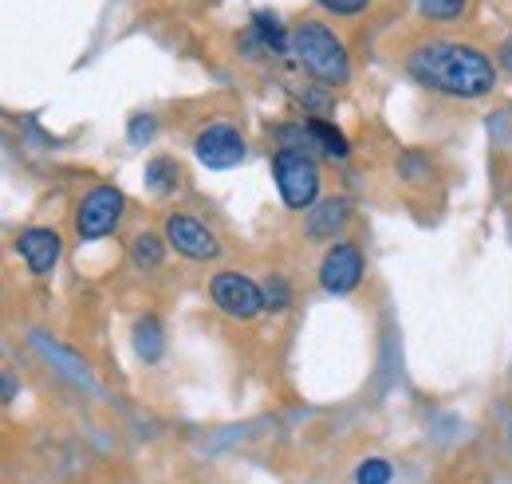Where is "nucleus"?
Listing matches in <instances>:
<instances>
[{"instance_id": "nucleus-1", "label": "nucleus", "mask_w": 512, "mask_h": 484, "mask_svg": "<svg viewBox=\"0 0 512 484\" xmlns=\"http://www.w3.org/2000/svg\"><path fill=\"white\" fill-rule=\"evenodd\" d=\"M406 71L449 99H481L493 91L497 83V67L485 52L461 44V40H430V44H418L406 60Z\"/></svg>"}, {"instance_id": "nucleus-2", "label": "nucleus", "mask_w": 512, "mask_h": 484, "mask_svg": "<svg viewBox=\"0 0 512 484\" xmlns=\"http://www.w3.org/2000/svg\"><path fill=\"white\" fill-rule=\"evenodd\" d=\"M292 52L320 87H347L351 83V56H347L343 40L320 20H304L292 28Z\"/></svg>"}, {"instance_id": "nucleus-3", "label": "nucleus", "mask_w": 512, "mask_h": 484, "mask_svg": "<svg viewBox=\"0 0 512 484\" xmlns=\"http://www.w3.org/2000/svg\"><path fill=\"white\" fill-rule=\"evenodd\" d=\"M272 182L280 189V201L296 213L304 209H316L320 201V166L312 154L296 150V146H284L272 154Z\"/></svg>"}, {"instance_id": "nucleus-4", "label": "nucleus", "mask_w": 512, "mask_h": 484, "mask_svg": "<svg viewBox=\"0 0 512 484\" xmlns=\"http://www.w3.org/2000/svg\"><path fill=\"white\" fill-rule=\"evenodd\" d=\"M123 213H127V193L119 185H95L91 193H83L75 209V237L83 244L103 241L119 229Z\"/></svg>"}, {"instance_id": "nucleus-5", "label": "nucleus", "mask_w": 512, "mask_h": 484, "mask_svg": "<svg viewBox=\"0 0 512 484\" xmlns=\"http://www.w3.org/2000/svg\"><path fill=\"white\" fill-rule=\"evenodd\" d=\"M193 154H197V162H201L205 170L225 174V170H237V166L245 162L249 146H245V134H241L233 122H209V126L197 130Z\"/></svg>"}, {"instance_id": "nucleus-6", "label": "nucleus", "mask_w": 512, "mask_h": 484, "mask_svg": "<svg viewBox=\"0 0 512 484\" xmlns=\"http://www.w3.org/2000/svg\"><path fill=\"white\" fill-rule=\"evenodd\" d=\"M209 300L229 319H256L264 311V288L241 272H217L209 280Z\"/></svg>"}, {"instance_id": "nucleus-7", "label": "nucleus", "mask_w": 512, "mask_h": 484, "mask_svg": "<svg viewBox=\"0 0 512 484\" xmlns=\"http://www.w3.org/2000/svg\"><path fill=\"white\" fill-rule=\"evenodd\" d=\"M363 284V248L351 241L331 244L320 264V288L327 296H351Z\"/></svg>"}, {"instance_id": "nucleus-8", "label": "nucleus", "mask_w": 512, "mask_h": 484, "mask_svg": "<svg viewBox=\"0 0 512 484\" xmlns=\"http://www.w3.org/2000/svg\"><path fill=\"white\" fill-rule=\"evenodd\" d=\"M166 244L178 252V256H190V260H213L221 252V244L213 237V229L193 217V213H170L166 217Z\"/></svg>"}, {"instance_id": "nucleus-9", "label": "nucleus", "mask_w": 512, "mask_h": 484, "mask_svg": "<svg viewBox=\"0 0 512 484\" xmlns=\"http://www.w3.org/2000/svg\"><path fill=\"white\" fill-rule=\"evenodd\" d=\"M16 252H20V260L28 264L32 276H52V268L60 264L64 241H60L56 229H48V225H32V229H24V233L16 237Z\"/></svg>"}, {"instance_id": "nucleus-10", "label": "nucleus", "mask_w": 512, "mask_h": 484, "mask_svg": "<svg viewBox=\"0 0 512 484\" xmlns=\"http://www.w3.org/2000/svg\"><path fill=\"white\" fill-rule=\"evenodd\" d=\"M351 217V201L347 197H323L312 209V221H308V237L323 241V237H335V229Z\"/></svg>"}, {"instance_id": "nucleus-11", "label": "nucleus", "mask_w": 512, "mask_h": 484, "mask_svg": "<svg viewBox=\"0 0 512 484\" xmlns=\"http://www.w3.org/2000/svg\"><path fill=\"white\" fill-rule=\"evenodd\" d=\"M162 351H166L162 323H158L154 315L138 319V323H134V355H138L142 363H158V359H162Z\"/></svg>"}, {"instance_id": "nucleus-12", "label": "nucleus", "mask_w": 512, "mask_h": 484, "mask_svg": "<svg viewBox=\"0 0 512 484\" xmlns=\"http://www.w3.org/2000/svg\"><path fill=\"white\" fill-rule=\"evenodd\" d=\"M162 260H166V237H158V233H138L134 241H130V264L138 268V272H158L162 268Z\"/></svg>"}, {"instance_id": "nucleus-13", "label": "nucleus", "mask_w": 512, "mask_h": 484, "mask_svg": "<svg viewBox=\"0 0 512 484\" xmlns=\"http://www.w3.org/2000/svg\"><path fill=\"white\" fill-rule=\"evenodd\" d=\"M304 126H308V138L320 146L327 158H339V162H343V158L351 154V146H347V138H343L339 126H331L327 119H308Z\"/></svg>"}, {"instance_id": "nucleus-14", "label": "nucleus", "mask_w": 512, "mask_h": 484, "mask_svg": "<svg viewBox=\"0 0 512 484\" xmlns=\"http://www.w3.org/2000/svg\"><path fill=\"white\" fill-rule=\"evenodd\" d=\"M178 185H182V166H178L174 158H154V162L146 166V189H150V193L170 197V193H178Z\"/></svg>"}, {"instance_id": "nucleus-15", "label": "nucleus", "mask_w": 512, "mask_h": 484, "mask_svg": "<svg viewBox=\"0 0 512 484\" xmlns=\"http://www.w3.org/2000/svg\"><path fill=\"white\" fill-rule=\"evenodd\" d=\"M465 8H469V0H418V12H422L426 20H434V24H453V20H461Z\"/></svg>"}, {"instance_id": "nucleus-16", "label": "nucleus", "mask_w": 512, "mask_h": 484, "mask_svg": "<svg viewBox=\"0 0 512 484\" xmlns=\"http://www.w3.org/2000/svg\"><path fill=\"white\" fill-rule=\"evenodd\" d=\"M260 288H264V307H268V311H288V307H292V284H288L280 272H272Z\"/></svg>"}, {"instance_id": "nucleus-17", "label": "nucleus", "mask_w": 512, "mask_h": 484, "mask_svg": "<svg viewBox=\"0 0 512 484\" xmlns=\"http://www.w3.org/2000/svg\"><path fill=\"white\" fill-rule=\"evenodd\" d=\"M390 477H394L390 461H383V457H371V461H363V465H359L355 484H390Z\"/></svg>"}, {"instance_id": "nucleus-18", "label": "nucleus", "mask_w": 512, "mask_h": 484, "mask_svg": "<svg viewBox=\"0 0 512 484\" xmlns=\"http://www.w3.org/2000/svg\"><path fill=\"white\" fill-rule=\"evenodd\" d=\"M323 12H335V16H359L371 8V0H316Z\"/></svg>"}, {"instance_id": "nucleus-19", "label": "nucleus", "mask_w": 512, "mask_h": 484, "mask_svg": "<svg viewBox=\"0 0 512 484\" xmlns=\"http://www.w3.org/2000/svg\"><path fill=\"white\" fill-rule=\"evenodd\" d=\"M146 134H154V119L150 115H134L130 119V142H146Z\"/></svg>"}, {"instance_id": "nucleus-20", "label": "nucleus", "mask_w": 512, "mask_h": 484, "mask_svg": "<svg viewBox=\"0 0 512 484\" xmlns=\"http://www.w3.org/2000/svg\"><path fill=\"white\" fill-rule=\"evenodd\" d=\"M501 63H505V67L512 71V36L505 40V48H501Z\"/></svg>"}, {"instance_id": "nucleus-21", "label": "nucleus", "mask_w": 512, "mask_h": 484, "mask_svg": "<svg viewBox=\"0 0 512 484\" xmlns=\"http://www.w3.org/2000/svg\"><path fill=\"white\" fill-rule=\"evenodd\" d=\"M12 394H16V382H12V374H4V402H12Z\"/></svg>"}]
</instances>
